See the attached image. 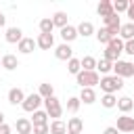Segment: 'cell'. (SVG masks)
<instances>
[{"mask_svg": "<svg viewBox=\"0 0 134 134\" xmlns=\"http://www.w3.org/2000/svg\"><path fill=\"white\" fill-rule=\"evenodd\" d=\"M44 103V98L40 96V94H29V96H25V100H23V111H27V113H36L38 109H40V105Z\"/></svg>", "mask_w": 134, "mask_h": 134, "instance_id": "5b68a950", "label": "cell"}, {"mask_svg": "<svg viewBox=\"0 0 134 134\" xmlns=\"http://www.w3.org/2000/svg\"><path fill=\"white\" fill-rule=\"evenodd\" d=\"M100 103H103L105 109H113V107H117V96L115 94H103Z\"/></svg>", "mask_w": 134, "mask_h": 134, "instance_id": "83f0119b", "label": "cell"}, {"mask_svg": "<svg viewBox=\"0 0 134 134\" xmlns=\"http://www.w3.org/2000/svg\"><path fill=\"white\" fill-rule=\"evenodd\" d=\"M98 86H100V90L105 94H115L117 90L124 88V80L117 77V75H103L100 82H98Z\"/></svg>", "mask_w": 134, "mask_h": 134, "instance_id": "6da1fadb", "label": "cell"}, {"mask_svg": "<svg viewBox=\"0 0 134 134\" xmlns=\"http://www.w3.org/2000/svg\"><path fill=\"white\" fill-rule=\"evenodd\" d=\"M23 100H25V94H23L21 88H10L8 90V103L10 105H23Z\"/></svg>", "mask_w": 134, "mask_h": 134, "instance_id": "5bb4252c", "label": "cell"}, {"mask_svg": "<svg viewBox=\"0 0 134 134\" xmlns=\"http://www.w3.org/2000/svg\"><path fill=\"white\" fill-rule=\"evenodd\" d=\"M96 13L103 17V19H107V17H111L115 10H113V2L111 0H100L98 2V6H96Z\"/></svg>", "mask_w": 134, "mask_h": 134, "instance_id": "7c38bea8", "label": "cell"}, {"mask_svg": "<svg viewBox=\"0 0 134 134\" xmlns=\"http://www.w3.org/2000/svg\"><path fill=\"white\" fill-rule=\"evenodd\" d=\"M4 40H6L8 44H19V42L23 40V29H21V27H8L6 34H4Z\"/></svg>", "mask_w": 134, "mask_h": 134, "instance_id": "9c48e42d", "label": "cell"}, {"mask_svg": "<svg viewBox=\"0 0 134 134\" xmlns=\"http://www.w3.org/2000/svg\"><path fill=\"white\" fill-rule=\"evenodd\" d=\"M4 23H6V17L0 13V27H4Z\"/></svg>", "mask_w": 134, "mask_h": 134, "instance_id": "ab89813d", "label": "cell"}, {"mask_svg": "<svg viewBox=\"0 0 134 134\" xmlns=\"http://www.w3.org/2000/svg\"><path fill=\"white\" fill-rule=\"evenodd\" d=\"M80 100H82L84 105H92V103L96 100V92H94V88H82V92H80Z\"/></svg>", "mask_w": 134, "mask_h": 134, "instance_id": "ffe728a7", "label": "cell"}, {"mask_svg": "<svg viewBox=\"0 0 134 134\" xmlns=\"http://www.w3.org/2000/svg\"><path fill=\"white\" fill-rule=\"evenodd\" d=\"M67 71L73 73V75H77V73L82 71V61H80V59H71V61H67Z\"/></svg>", "mask_w": 134, "mask_h": 134, "instance_id": "f546056e", "label": "cell"}, {"mask_svg": "<svg viewBox=\"0 0 134 134\" xmlns=\"http://www.w3.org/2000/svg\"><path fill=\"white\" fill-rule=\"evenodd\" d=\"M103 134H119V130L115 128V126H109V128H105V132Z\"/></svg>", "mask_w": 134, "mask_h": 134, "instance_id": "74e56055", "label": "cell"}, {"mask_svg": "<svg viewBox=\"0 0 134 134\" xmlns=\"http://www.w3.org/2000/svg\"><path fill=\"white\" fill-rule=\"evenodd\" d=\"M36 46H38V44H36L34 38H23V40L17 44V50H19L21 54H29V52H34Z\"/></svg>", "mask_w": 134, "mask_h": 134, "instance_id": "4fadbf2b", "label": "cell"}, {"mask_svg": "<svg viewBox=\"0 0 134 134\" xmlns=\"http://www.w3.org/2000/svg\"><path fill=\"white\" fill-rule=\"evenodd\" d=\"M82 130H84V121L80 117H71L67 121V132L69 134H82Z\"/></svg>", "mask_w": 134, "mask_h": 134, "instance_id": "ac0fdd59", "label": "cell"}, {"mask_svg": "<svg viewBox=\"0 0 134 134\" xmlns=\"http://www.w3.org/2000/svg\"><path fill=\"white\" fill-rule=\"evenodd\" d=\"M36 44H38V48H42V50H50V48L54 46V36H52V34H40L38 40H36Z\"/></svg>", "mask_w": 134, "mask_h": 134, "instance_id": "30bf717a", "label": "cell"}, {"mask_svg": "<svg viewBox=\"0 0 134 134\" xmlns=\"http://www.w3.org/2000/svg\"><path fill=\"white\" fill-rule=\"evenodd\" d=\"M50 134H67V126L61 119H54L50 124Z\"/></svg>", "mask_w": 134, "mask_h": 134, "instance_id": "f1b7e54d", "label": "cell"}, {"mask_svg": "<svg viewBox=\"0 0 134 134\" xmlns=\"http://www.w3.org/2000/svg\"><path fill=\"white\" fill-rule=\"evenodd\" d=\"M124 52H126V54H132V57H134V40H128V42L124 44Z\"/></svg>", "mask_w": 134, "mask_h": 134, "instance_id": "d590c367", "label": "cell"}, {"mask_svg": "<svg viewBox=\"0 0 134 134\" xmlns=\"http://www.w3.org/2000/svg\"><path fill=\"white\" fill-rule=\"evenodd\" d=\"M0 67H2V57H0Z\"/></svg>", "mask_w": 134, "mask_h": 134, "instance_id": "b9f144b4", "label": "cell"}, {"mask_svg": "<svg viewBox=\"0 0 134 134\" xmlns=\"http://www.w3.org/2000/svg\"><path fill=\"white\" fill-rule=\"evenodd\" d=\"M103 23H105V27L111 31V36L113 38H117L119 36V29H121V21H119V17L113 13L111 17H107V19H103Z\"/></svg>", "mask_w": 134, "mask_h": 134, "instance_id": "8992f818", "label": "cell"}, {"mask_svg": "<svg viewBox=\"0 0 134 134\" xmlns=\"http://www.w3.org/2000/svg\"><path fill=\"white\" fill-rule=\"evenodd\" d=\"M113 71L121 80L124 77H132L134 75V63H130V61H117V63H113Z\"/></svg>", "mask_w": 134, "mask_h": 134, "instance_id": "277c9868", "label": "cell"}, {"mask_svg": "<svg viewBox=\"0 0 134 134\" xmlns=\"http://www.w3.org/2000/svg\"><path fill=\"white\" fill-rule=\"evenodd\" d=\"M124 44H126V42H124V40L117 36V38H113V40H111L107 46H109V48H113L115 52H119V54H121V52H124Z\"/></svg>", "mask_w": 134, "mask_h": 134, "instance_id": "836d02e7", "label": "cell"}, {"mask_svg": "<svg viewBox=\"0 0 134 134\" xmlns=\"http://www.w3.org/2000/svg\"><path fill=\"white\" fill-rule=\"evenodd\" d=\"M2 124H4V113L0 111V126H2Z\"/></svg>", "mask_w": 134, "mask_h": 134, "instance_id": "60d3db41", "label": "cell"}, {"mask_svg": "<svg viewBox=\"0 0 134 134\" xmlns=\"http://www.w3.org/2000/svg\"><path fill=\"white\" fill-rule=\"evenodd\" d=\"M67 134H69V132H67Z\"/></svg>", "mask_w": 134, "mask_h": 134, "instance_id": "ee69618b", "label": "cell"}, {"mask_svg": "<svg viewBox=\"0 0 134 134\" xmlns=\"http://www.w3.org/2000/svg\"><path fill=\"white\" fill-rule=\"evenodd\" d=\"M96 40H98L100 44H105V46H107V44L113 40V36H111V31H109L107 27H100V29L96 31Z\"/></svg>", "mask_w": 134, "mask_h": 134, "instance_id": "cb8c5ba5", "label": "cell"}, {"mask_svg": "<svg viewBox=\"0 0 134 134\" xmlns=\"http://www.w3.org/2000/svg\"><path fill=\"white\" fill-rule=\"evenodd\" d=\"M80 61H82V69L84 71H96V59L94 57H84Z\"/></svg>", "mask_w": 134, "mask_h": 134, "instance_id": "484cf974", "label": "cell"}, {"mask_svg": "<svg viewBox=\"0 0 134 134\" xmlns=\"http://www.w3.org/2000/svg\"><path fill=\"white\" fill-rule=\"evenodd\" d=\"M80 105H82L80 96H71V98H67V111H69V113H77Z\"/></svg>", "mask_w": 134, "mask_h": 134, "instance_id": "d6a6232c", "label": "cell"}, {"mask_svg": "<svg viewBox=\"0 0 134 134\" xmlns=\"http://www.w3.org/2000/svg\"><path fill=\"white\" fill-rule=\"evenodd\" d=\"M54 57H57L59 61H71V59H73V48L63 42V44H59V46L54 48Z\"/></svg>", "mask_w": 134, "mask_h": 134, "instance_id": "ba28073f", "label": "cell"}, {"mask_svg": "<svg viewBox=\"0 0 134 134\" xmlns=\"http://www.w3.org/2000/svg\"><path fill=\"white\" fill-rule=\"evenodd\" d=\"M17 67H19V59H17L15 54H2V69L13 71V69H17Z\"/></svg>", "mask_w": 134, "mask_h": 134, "instance_id": "2e32d148", "label": "cell"}, {"mask_svg": "<svg viewBox=\"0 0 134 134\" xmlns=\"http://www.w3.org/2000/svg\"><path fill=\"white\" fill-rule=\"evenodd\" d=\"M128 17H130V21L134 23V0H130V6H128V13H126Z\"/></svg>", "mask_w": 134, "mask_h": 134, "instance_id": "8d00e7d4", "label": "cell"}, {"mask_svg": "<svg viewBox=\"0 0 134 134\" xmlns=\"http://www.w3.org/2000/svg\"><path fill=\"white\" fill-rule=\"evenodd\" d=\"M44 107H46L48 117H52V119H61V115H63V107H61V100H59L57 96L44 98Z\"/></svg>", "mask_w": 134, "mask_h": 134, "instance_id": "3957f363", "label": "cell"}, {"mask_svg": "<svg viewBox=\"0 0 134 134\" xmlns=\"http://www.w3.org/2000/svg\"><path fill=\"white\" fill-rule=\"evenodd\" d=\"M34 134H50V126H34Z\"/></svg>", "mask_w": 134, "mask_h": 134, "instance_id": "e575fe53", "label": "cell"}, {"mask_svg": "<svg viewBox=\"0 0 134 134\" xmlns=\"http://www.w3.org/2000/svg\"><path fill=\"white\" fill-rule=\"evenodd\" d=\"M46 124H48V113L38 109L34 113V117H31V126H46Z\"/></svg>", "mask_w": 134, "mask_h": 134, "instance_id": "603a6c76", "label": "cell"}, {"mask_svg": "<svg viewBox=\"0 0 134 134\" xmlns=\"http://www.w3.org/2000/svg\"><path fill=\"white\" fill-rule=\"evenodd\" d=\"M38 94H40L42 98H50V96H54V88H52V84H40Z\"/></svg>", "mask_w": 134, "mask_h": 134, "instance_id": "4dcf8cb0", "label": "cell"}, {"mask_svg": "<svg viewBox=\"0 0 134 134\" xmlns=\"http://www.w3.org/2000/svg\"><path fill=\"white\" fill-rule=\"evenodd\" d=\"M15 128H17V134H31L34 132L31 119H27V117H19L15 121Z\"/></svg>", "mask_w": 134, "mask_h": 134, "instance_id": "8fae6325", "label": "cell"}, {"mask_svg": "<svg viewBox=\"0 0 134 134\" xmlns=\"http://www.w3.org/2000/svg\"><path fill=\"white\" fill-rule=\"evenodd\" d=\"M50 19H52L54 27H61V29H63V27H67V13H63V10H57V13H54Z\"/></svg>", "mask_w": 134, "mask_h": 134, "instance_id": "7402d4cb", "label": "cell"}, {"mask_svg": "<svg viewBox=\"0 0 134 134\" xmlns=\"http://www.w3.org/2000/svg\"><path fill=\"white\" fill-rule=\"evenodd\" d=\"M96 71H100V73H109V71H113V63L111 61H107V59H100V61H96Z\"/></svg>", "mask_w": 134, "mask_h": 134, "instance_id": "4316f807", "label": "cell"}, {"mask_svg": "<svg viewBox=\"0 0 134 134\" xmlns=\"http://www.w3.org/2000/svg\"><path fill=\"white\" fill-rule=\"evenodd\" d=\"M61 38H63V42H65V44L73 42V40L77 38V27H73V25L63 27V29H61Z\"/></svg>", "mask_w": 134, "mask_h": 134, "instance_id": "9a60e30c", "label": "cell"}, {"mask_svg": "<svg viewBox=\"0 0 134 134\" xmlns=\"http://www.w3.org/2000/svg\"><path fill=\"white\" fill-rule=\"evenodd\" d=\"M119 38H121L124 42H128V40H134V23H132V21H130V23H121Z\"/></svg>", "mask_w": 134, "mask_h": 134, "instance_id": "d6986e66", "label": "cell"}, {"mask_svg": "<svg viewBox=\"0 0 134 134\" xmlns=\"http://www.w3.org/2000/svg\"><path fill=\"white\" fill-rule=\"evenodd\" d=\"M92 34H94V25H92L90 21H82V23L77 25V36L88 38V36H92Z\"/></svg>", "mask_w": 134, "mask_h": 134, "instance_id": "44dd1931", "label": "cell"}, {"mask_svg": "<svg viewBox=\"0 0 134 134\" xmlns=\"http://www.w3.org/2000/svg\"><path fill=\"white\" fill-rule=\"evenodd\" d=\"M128 6H130V0H115V2H113V10H115V15H119V13H128Z\"/></svg>", "mask_w": 134, "mask_h": 134, "instance_id": "1f68e13d", "label": "cell"}, {"mask_svg": "<svg viewBox=\"0 0 134 134\" xmlns=\"http://www.w3.org/2000/svg\"><path fill=\"white\" fill-rule=\"evenodd\" d=\"M132 134H134V132H132Z\"/></svg>", "mask_w": 134, "mask_h": 134, "instance_id": "7bdbcfd3", "label": "cell"}, {"mask_svg": "<svg viewBox=\"0 0 134 134\" xmlns=\"http://www.w3.org/2000/svg\"><path fill=\"white\" fill-rule=\"evenodd\" d=\"M119 132H126V134H132L134 132V117L130 115H119L117 117V126H115Z\"/></svg>", "mask_w": 134, "mask_h": 134, "instance_id": "52a82bcc", "label": "cell"}, {"mask_svg": "<svg viewBox=\"0 0 134 134\" xmlns=\"http://www.w3.org/2000/svg\"><path fill=\"white\" fill-rule=\"evenodd\" d=\"M117 109L126 115V113H130L132 109H134V98H130V96H121V98H117Z\"/></svg>", "mask_w": 134, "mask_h": 134, "instance_id": "e0dca14e", "label": "cell"}, {"mask_svg": "<svg viewBox=\"0 0 134 134\" xmlns=\"http://www.w3.org/2000/svg\"><path fill=\"white\" fill-rule=\"evenodd\" d=\"M75 82L80 84V88H94V86H98L100 77H98L96 71H84V69H82V71L75 75Z\"/></svg>", "mask_w": 134, "mask_h": 134, "instance_id": "7a4b0ae2", "label": "cell"}, {"mask_svg": "<svg viewBox=\"0 0 134 134\" xmlns=\"http://www.w3.org/2000/svg\"><path fill=\"white\" fill-rule=\"evenodd\" d=\"M52 29H54L52 19H50V17H44V19L40 21V34H52Z\"/></svg>", "mask_w": 134, "mask_h": 134, "instance_id": "d4e9b609", "label": "cell"}, {"mask_svg": "<svg viewBox=\"0 0 134 134\" xmlns=\"http://www.w3.org/2000/svg\"><path fill=\"white\" fill-rule=\"evenodd\" d=\"M0 134H10V126L8 124H2L0 126Z\"/></svg>", "mask_w": 134, "mask_h": 134, "instance_id": "f35d334b", "label": "cell"}]
</instances>
